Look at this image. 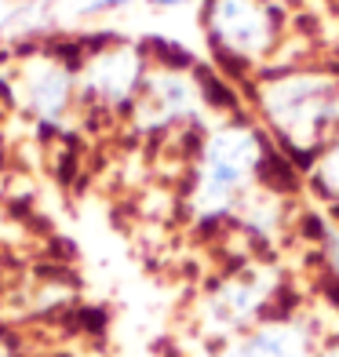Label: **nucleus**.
Returning a JSON list of instances; mask_svg holds the SVG:
<instances>
[{
	"mask_svg": "<svg viewBox=\"0 0 339 357\" xmlns=\"http://www.w3.org/2000/svg\"><path fill=\"white\" fill-rule=\"evenodd\" d=\"M0 357H11V343H8L4 335H0Z\"/></svg>",
	"mask_w": 339,
	"mask_h": 357,
	"instance_id": "obj_12",
	"label": "nucleus"
},
{
	"mask_svg": "<svg viewBox=\"0 0 339 357\" xmlns=\"http://www.w3.org/2000/svg\"><path fill=\"white\" fill-rule=\"evenodd\" d=\"M278 291V278L259 266H248L234 273V278L219 281V288L208 296L201 321L212 335H234V332H248L252 324H259L266 306Z\"/></svg>",
	"mask_w": 339,
	"mask_h": 357,
	"instance_id": "obj_6",
	"label": "nucleus"
},
{
	"mask_svg": "<svg viewBox=\"0 0 339 357\" xmlns=\"http://www.w3.org/2000/svg\"><path fill=\"white\" fill-rule=\"evenodd\" d=\"M150 73V55L142 44H103L77 70V99L88 109L132 113Z\"/></svg>",
	"mask_w": 339,
	"mask_h": 357,
	"instance_id": "obj_4",
	"label": "nucleus"
},
{
	"mask_svg": "<svg viewBox=\"0 0 339 357\" xmlns=\"http://www.w3.org/2000/svg\"><path fill=\"white\" fill-rule=\"evenodd\" d=\"M306 178H310V190L321 201L339 208V139H332L325 150L317 153V160H314V168L306 172Z\"/></svg>",
	"mask_w": 339,
	"mask_h": 357,
	"instance_id": "obj_9",
	"label": "nucleus"
},
{
	"mask_svg": "<svg viewBox=\"0 0 339 357\" xmlns=\"http://www.w3.org/2000/svg\"><path fill=\"white\" fill-rule=\"evenodd\" d=\"M150 8H157V11H168V8H186V4H193V0H146Z\"/></svg>",
	"mask_w": 339,
	"mask_h": 357,
	"instance_id": "obj_11",
	"label": "nucleus"
},
{
	"mask_svg": "<svg viewBox=\"0 0 339 357\" xmlns=\"http://www.w3.org/2000/svg\"><path fill=\"white\" fill-rule=\"evenodd\" d=\"M317 335L310 321L303 317H278V321H259L234 339L219 357H314Z\"/></svg>",
	"mask_w": 339,
	"mask_h": 357,
	"instance_id": "obj_8",
	"label": "nucleus"
},
{
	"mask_svg": "<svg viewBox=\"0 0 339 357\" xmlns=\"http://www.w3.org/2000/svg\"><path fill=\"white\" fill-rule=\"evenodd\" d=\"M266 4H278V8H285V4H292V0H266Z\"/></svg>",
	"mask_w": 339,
	"mask_h": 357,
	"instance_id": "obj_14",
	"label": "nucleus"
},
{
	"mask_svg": "<svg viewBox=\"0 0 339 357\" xmlns=\"http://www.w3.org/2000/svg\"><path fill=\"white\" fill-rule=\"evenodd\" d=\"M22 4H29V8H44L47 0H22Z\"/></svg>",
	"mask_w": 339,
	"mask_h": 357,
	"instance_id": "obj_13",
	"label": "nucleus"
},
{
	"mask_svg": "<svg viewBox=\"0 0 339 357\" xmlns=\"http://www.w3.org/2000/svg\"><path fill=\"white\" fill-rule=\"evenodd\" d=\"M255 106L278 142L303 172L314 168L317 153L339 139V77L321 70H285L255 84Z\"/></svg>",
	"mask_w": 339,
	"mask_h": 357,
	"instance_id": "obj_2",
	"label": "nucleus"
},
{
	"mask_svg": "<svg viewBox=\"0 0 339 357\" xmlns=\"http://www.w3.org/2000/svg\"><path fill=\"white\" fill-rule=\"evenodd\" d=\"M270 142L259 124L245 117L223 121L201 139L197 172L186 193V208L197 230H216L223 222H234L245 197L263 183V172L270 165Z\"/></svg>",
	"mask_w": 339,
	"mask_h": 357,
	"instance_id": "obj_1",
	"label": "nucleus"
},
{
	"mask_svg": "<svg viewBox=\"0 0 339 357\" xmlns=\"http://www.w3.org/2000/svg\"><path fill=\"white\" fill-rule=\"evenodd\" d=\"M0 172H4V157H0Z\"/></svg>",
	"mask_w": 339,
	"mask_h": 357,
	"instance_id": "obj_15",
	"label": "nucleus"
},
{
	"mask_svg": "<svg viewBox=\"0 0 339 357\" xmlns=\"http://www.w3.org/2000/svg\"><path fill=\"white\" fill-rule=\"evenodd\" d=\"M201 29L212 55L226 70H252L266 62L281 44L285 11L266 0H204Z\"/></svg>",
	"mask_w": 339,
	"mask_h": 357,
	"instance_id": "obj_3",
	"label": "nucleus"
},
{
	"mask_svg": "<svg viewBox=\"0 0 339 357\" xmlns=\"http://www.w3.org/2000/svg\"><path fill=\"white\" fill-rule=\"evenodd\" d=\"M77 70H80V62L62 59L59 47L26 55L19 62V73H15V102H22V109L29 117L52 132L73 109Z\"/></svg>",
	"mask_w": 339,
	"mask_h": 357,
	"instance_id": "obj_5",
	"label": "nucleus"
},
{
	"mask_svg": "<svg viewBox=\"0 0 339 357\" xmlns=\"http://www.w3.org/2000/svg\"><path fill=\"white\" fill-rule=\"evenodd\" d=\"M132 4H139V0H84V4H80V15H84V19H99V15H117V11L132 8Z\"/></svg>",
	"mask_w": 339,
	"mask_h": 357,
	"instance_id": "obj_10",
	"label": "nucleus"
},
{
	"mask_svg": "<svg viewBox=\"0 0 339 357\" xmlns=\"http://www.w3.org/2000/svg\"><path fill=\"white\" fill-rule=\"evenodd\" d=\"M197 102H201V95H197L193 77L150 66L146 84H142L139 99L132 106V121L142 135H165V132L183 128V124H193Z\"/></svg>",
	"mask_w": 339,
	"mask_h": 357,
	"instance_id": "obj_7",
	"label": "nucleus"
}]
</instances>
